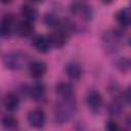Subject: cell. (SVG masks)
Listing matches in <instances>:
<instances>
[{
  "instance_id": "1",
  "label": "cell",
  "mask_w": 131,
  "mask_h": 131,
  "mask_svg": "<svg viewBox=\"0 0 131 131\" xmlns=\"http://www.w3.org/2000/svg\"><path fill=\"white\" fill-rule=\"evenodd\" d=\"M77 111V103L74 97L60 99L54 107V121L56 124L67 123Z\"/></svg>"
},
{
  "instance_id": "2",
  "label": "cell",
  "mask_w": 131,
  "mask_h": 131,
  "mask_svg": "<svg viewBox=\"0 0 131 131\" xmlns=\"http://www.w3.org/2000/svg\"><path fill=\"white\" fill-rule=\"evenodd\" d=\"M123 34L118 30L104 31L101 36V44L103 50L107 54H113L119 50L121 42L123 41Z\"/></svg>"
},
{
  "instance_id": "3",
  "label": "cell",
  "mask_w": 131,
  "mask_h": 131,
  "mask_svg": "<svg viewBox=\"0 0 131 131\" xmlns=\"http://www.w3.org/2000/svg\"><path fill=\"white\" fill-rule=\"evenodd\" d=\"M29 55L23 51H12L4 55L3 64L11 71H18L29 64Z\"/></svg>"
},
{
  "instance_id": "4",
  "label": "cell",
  "mask_w": 131,
  "mask_h": 131,
  "mask_svg": "<svg viewBox=\"0 0 131 131\" xmlns=\"http://www.w3.org/2000/svg\"><path fill=\"white\" fill-rule=\"evenodd\" d=\"M27 120L31 127L40 129L45 125L46 115L42 108H34L28 113Z\"/></svg>"
},
{
  "instance_id": "5",
  "label": "cell",
  "mask_w": 131,
  "mask_h": 131,
  "mask_svg": "<svg viewBox=\"0 0 131 131\" xmlns=\"http://www.w3.org/2000/svg\"><path fill=\"white\" fill-rule=\"evenodd\" d=\"M16 21L13 15L6 14L0 20V37L7 38L9 37L16 29Z\"/></svg>"
},
{
  "instance_id": "6",
  "label": "cell",
  "mask_w": 131,
  "mask_h": 131,
  "mask_svg": "<svg viewBox=\"0 0 131 131\" xmlns=\"http://www.w3.org/2000/svg\"><path fill=\"white\" fill-rule=\"evenodd\" d=\"M47 38H48V41H49V44H50L51 48L59 49V48H62L66 45V43L68 41V38H69V34H67L66 32L58 29V30L53 31L50 34H48Z\"/></svg>"
},
{
  "instance_id": "7",
  "label": "cell",
  "mask_w": 131,
  "mask_h": 131,
  "mask_svg": "<svg viewBox=\"0 0 131 131\" xmlns=\"http://www.w3.org/2000/svg\"><path fill=\"white\" fill-rule=\"evenodd\" d=\"M71 12L74 15L80 16L85 20H90L93 16V11L89 5L83 2H75L71 5Z\"/></svg>"
},
{
  "instance_id": "8",
  "label": "cell",
  "mask_w": 131,
  "mask_h": 131,
  "mask_svg": "<svg viewBox=\"0 0 131 131\" xmlns=\"http://www.w3.org/2000/svg\"><path fill=\"white\" fill-rule=\"evenodd\" d=\"M86 103L92 113H98L102 106V95L96 90H90L86 96Z\"/></svg>"
},
{
  "instance_id": "9",
  "label": "cell",
  "mask_w": 131,
  "mask_h": 131,
  "mask_svg": "<svg viewBox=\"0 0 131 131\" xmlns=\"http://www.w3.org/2000/svg\"><path fill=\"white\" fill-rule=\"evenodd\" d=\"M47 72V66L42 60H34L29 63V73L33 79H41Z\"/></svg>"
},
{
  "instance_id": "10",
  "label": "cell",
  "mask_w": 131,
  "mask_h": 131,
  "mask_svg": "<svg viewBox=\"0 0 131 131\" xmlns=\"http://www.w3.org/2000/svg\"><path fill=\"white\" fill-rule=\"evenodd\" d=\"M55 93L60 99H67V98H72L74 97L75 91L74 87L71 83L68 82H59L55 86Z\"/></svg>"
},
{
  "instance_id": "11",
  "label": "cell",
  "mask_w": 131,
  "mask_h": 131,
  "mask_svg": "<svg viewBox=\"0 0 131 131\" xmlns=\"http://www.w3.org/2000/svg\"><path fill=\"white\" fill-rule=\"evenodd\" d=\"M29 95L34 101H42L46 95V87L42 82H36L31 88H29Z\"/></svg>"
},
{
  "instance_id": "12",
  "label": "cell",
  "mask_w": 131,
  "mask_h": 131,
  "mask_svg": "<svg viewBox=\"0 0 131 131\" xmlns=\"http://www.w3.org/2000/svg\"><path fill=\"white\" fill-rule=\"evenodd\" d=\"M64 72L67 76L72 80H78L82 76V67L77 61H69L64 67Z\"/></svg>"
},
{
  "instance_id": "13",
  "label": "cell",
  "mask_w": 131,
  "mask_h": 131,
  "mask_svg": "<svg viewBox=\"0 0 131 131\" xmlns=\"http://www.w3.org/2000/svg\"><path fill=\"white\" fill-rule=\"evenodd\" d=\"M19 104H20V99L19 97L15 94V93H7L3 99V105L5 107L6 111L8 112H15L18 110L19 107Z\"/></svg>"
},
{
  "instance_id": "14",
  "label": "cell",
  "mask_w": 131,
  "mask_h": 131,
  "mask_svg": "<svg viewBox=\"0 0 131 131\" xmlns=\"http://www.w3.org/2000/svg\"><path fill=\"white\" fill-rule=\"evenodd\" d=\"M34 32V25L32 21L29 20H23L17 23L16 25V29H15V33L21 37V38H27L29 36H31Z\"/></svg>"
},
{
  "instance_id": "15",
  "label": "cell",
  "mask_w": 131,
  "mask_h": 131,
  "mask_svg": "<svg viewBox=\"0 0 131 131\" xmlns=\"http://www.w3.org/2000/svg\"><path fill=\"white\" fill-rule=\"evenodd\" d=\"M33 46L38 52H41V53H47L51 49L48 38L47 36H44V35L36 36L33 40Z\"/></svg>"
},
{
  "instance_id": "16",
  "label": "cell",
  "mask_w": 131,
  "mask_h": 131,
  "mask_svg": "<svg viewBox=\"0 0 131 131\" xmlns=\"http://www.w3.org/2000/svg\"><path fill=\"white\" fill-rule=\"evenodd\" d=\"M116 20L123 27H129L131 24V9L130 7H123L115 14Z\"/></svg>"
},
{
  "instance_id": "17",
  "label": "cell",
  "mask_w": 131,
  "mask_h": 131,
  "mask_svg": "<svg viewBox=\"0 0 131 131\" xmlns=\"http://www.w3.org/2000/svg\"><path fill=\"white\" fill-rule=\"evenodd\" d=\"M21 15L26 20L34 23L38 18V10L30 4H24L21 6Z\"/></svg>"
},
{
  "instance_id": "18",
  "label": "cell",
  "mask_w": 131,
  "mask_h": 131,
  "mask_svg": "<svg viewBox=\"0 0 131 131\" xmlns=\"http://www.w3.org/2000/svg\"><path fill=\"white\" fill-rule=\"evenodd\" d=\"M114 66H115V68H116L119 72H121V73H123V74H127V73H129V71H130L131 61H130V59H129L128 57H126V56H120V57H118V58L115 60Z\"/></svg>"
},
{
  "instance_id": "19",
  "label": "cell",
  "mask_w": 131,
  "mask_h": 131,
  "mask_svg": "<svg viewBox=\"0 0 131 131\" xmlns=\"http://www.w3.org/2000/svg\"><path fill=\"white\" fill-rule=\"evenodd\" d=\"M123 103L119 99H114L107 106V112L112 117H119L123 112Z\"/></svg>"
},
{
  "instance_id": "20",
  "label": "cell",
  "mask_w": 131,
  "mask_h": 131,
  "mask_svg": "<svg viewBox=\"0 0 131 131\" xmlns=\"http://www.w3.org/2000/svg\"><path fill=\"white\" fill-rule=\"evenodd\" d=\"M1 124L5 129H15L18 126V120L13 115H5L1 120Z\"/></svg>"
},
{
  "instance_id": "21",
  "label": "cell",
  "mask_w": 131,
  "mask_h": 131,
  "mask_svg": "<svg viewBox=\"0 0 131 131\" xmlns=\"http://www.w3.org/2000/svg\"><path fill=\"white\" fill-rule=\"evenodd\" d=\"M43 20H44V24L47 27H49V28H56V29L59 28L60 21H61V19L58 16H56L55 14H53V13H46L44 15Z\"/></svg>"
},
{
  "instance_id": "22",
  "label": "cell",
  "mask_w": 131,
  "mask_h": 131,
  "mask_svg": "<svg viewBox=\"0 0 131 131\" xmlns=\"http://www.w3.org/2000/svg\"><path fill=\"white\" fill-rule=\"evenodd\" d=\"M105 129L108 131H117L120 129V127L115 120H108L105 124Z\"/></svg>"
},
{
  "instance_id": "23",
  "label": "cell",
  "mask_w": 131,
  "mask_h": 131,
  "mask_svg": "<svg viewBox=\"0 0 131 131\" xmlns=\"http://www.w3.org/2000/svg\"><path fill=\"white\" fill-rule=\"evenodd\" d=\"M122 97H123V100L126 102V103H129L130 102V99H131V94H130V87H128L123 93H122Z\"/></svg>"
},
{
  "instance_id": "24",
  "label": "cell",
  "mask_w": 131,
  "mask_h": 131,
  "mask_svg": "<svg viewBox=\"0 0 131 131\" xmlns=\"http://www.w3.org/2000/svg\"><path fill=\"white\" fill-rule=\"evenodd\" d=\"M13 0H0V2L1 3H3V4H9V3H11Z\"/></svg>"
},
{
  "instance_id": "25",
  "label": "cell",
  "mask_w": 131,
  "mask_h": 131,
  "mask_svg": "<svg viewBox=\"0 0 131 131\" xmlns=\"http://www.w3.org/2000/svg\"><path fill=\"white\" fill-rule=\"evenodd\" d=\"M101 1H102V3H104V4H111V3L114 2V0H101Z\"/></svg>"
},
{
  "instance_id": "26",
  "label": "cell",
  "mask_w": 131,
  "mask_h": 131,
  "mask_svg": "<svg viewBox=\"0 0 131 131\" xmlns=\"http://www.w3.org/2000/svg\"><path fill=\"white\" fill-rule=\"evenodd\" d=\"M31 1H33V2H37V3H40V2H43L44 0H31Z\"/></svg>"
}]
</instances>
